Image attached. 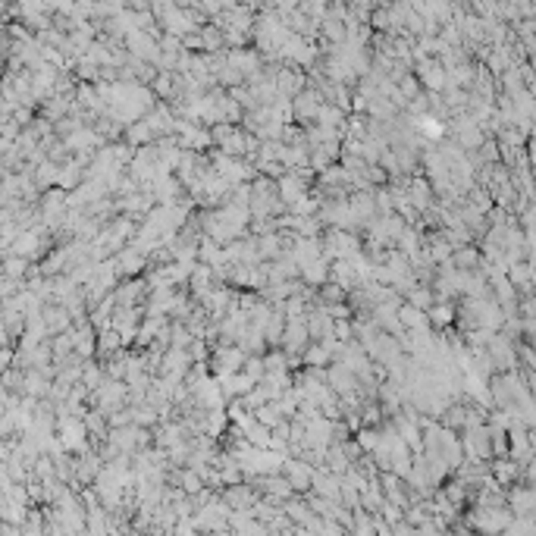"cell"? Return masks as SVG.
Listing matches in <instances>:
<instances>
[{
    "instance_id": "obj_1",
    "label": "cell",
    "mask_w": 536,
    "mask_h": 536,
    "mask_svg": "<svg viewBox=\"0 0 536 536\" xmlns=\"http://www.w3.org/2000/svg\"><path fill=\"white\" fill-rule=\"evenodd\" d=\"M508 502H511L514 514H530V511H533V505H536V496H533L530 486H518V489H511Z\"/></svg>"
},
{
    "instance_id": "obj_2",
    "label": "cell",
    "mask_w": 536,
    "mask_h": 536,
    "mask_svg": "<svg viewBox=\"0 0 536 536\" xmlns=\"http://www.w3.org/2000/svg\"><path fill=\"white\" fill-rule=\"evenodd\" d=\"M492 480L499 486H508L511 480H518V458H502L492 464Z\"/></svg>"
},
{
    "instance_id": "obj_3",
    "label": "cell",
    "mask_w": 536,
    "mask_h": 536,
    "mask_svg": "<svg viewBox=\"0 0 536 536\" xmlns=\"http://www.w3.org/2000/svg\"><path fill=\"white\" fill-rule=\"evenodd\" d=\"M305 361L311 367H323V364H329L333 361V351L327 348L323 342H317V345H307V351H305Z\"/></svg>"
}]
</instances>
